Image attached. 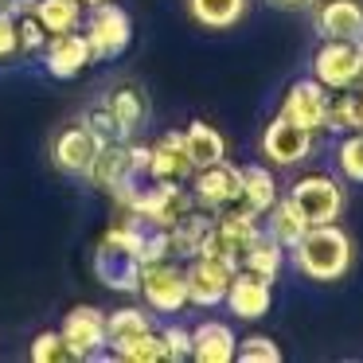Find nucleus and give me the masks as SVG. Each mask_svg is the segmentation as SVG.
Masks as SVG:
<instances>
[{
  "label": "nucleus",
  "mask_w": 363,
  "mask_h": 363,
  "mask_svg": "<svg viewBox=\"0 0 363 363\" xmlns=\"http://www.w3.org/2000/svg\"><path fill=\"white\" fill-rule=\"evenodd\" d=\"M141 235H145V223L129 211H125V219L113 223L102 235V242L94 250V274L106 289L137 293V285H141V258H137Z\"/></svg>",
  "instance_id": "nucleus-1"
},
{
  "label": "nucleus",
  "mask_w": 363,
  "mask_h": 363,
  "mask_svg": "<svg viewBox=\"0 0 363 363\" xmlns=\"http://www.w3.org/2000/svg\"><path fill=\"white\" fill-rule=\"evenodd\" d=\"M297 274H305L308 281H340L352 269V238L340 223H316L308 227L297 242L289 246Z\"/></svg>",
  "instance_id": "nucleus-2"
},
{
  "label": "nucleus",
  "mask_w": 363,
  "mask_h": 363,
  "mask_svg": "<svg viewBox=\"0 0 363 363\" xmlns=\"http://www.w3.org/2000/svg\"><path fill=\"white\" fill-rule=\"evenodd\" d=\"M289 203L301 211V219L308 227H316V223H336L344 215L347 196L340 188V180H332V176H301L289 188Z\"/></svg>",
  "instance_id": "nucleus-3"
},
{
  "label": "nucleus",
  "mask_w": 363,
  "mask_h": 363,
  "mask_svg": "<svg viewBox=\"0 0 363 363\" xmlns=\"http://www.w3.org/2000/svg\"><path fill=\"white\" fill-rule=\"evenodd\" d=\"M82 35H86L90 51H94V63H98V59H118L121 51L129 48V40H133L129 12L121 9V4H113V0H102V4L90 9Z\"/></svg>",
  "instance_id": "nucleus-4"
},
{
  "label": "nucleus",
  "mask_w": 363,
  "mask_h": 363,
  "mask_svg": "<svg viewBox=\"0 0 363 363\" xmlns=\"http://www.w3.org/2000/svg\"><path fill=\"white\" fill-rule=\"evenodd\" d=\"M137 293L145 297V305L152 313H180L188 305V277H184V266L176 258L152 262V266H141V285Z\"/></svg>",
  "instance_id": "nucleus-5"
},
{
  "label": "nucleus",
  "mask_w": 363,
  "mask_h": 363,
  "mask_svg": "<svg viewBox=\"0 0 363 363\" xmlns=\"http://www.w3.org/2000/svg\"><path fill=\"white\" fill-rule=\"evenodd\" d=\"M235 269H238V262H230V258H188V266H184V277H188V305H199V308L223 305Z\"/></svg>",
  "instance_id": "nucleus-6"
},
{
  "label": "nucleus",
  "mask_w": 363,
  "mask_h": 363,
  "mask_svg": "<svg viewBox=\"0 0 363 363\" xmlns=\"http://www.w3.org/2000/svg\"><path fill=\"white\" fill-rule=\"evenodd\" d=\"M313 79L324 90H344L359 82V48L355 40H320L313 55Z\"/></svg>",
  "instance_id": "nucleus-7"
},
{
  "label": "nucleus",
  "mask_w": 363,
  "mask_h": 363,
  "mask_svg": "<svg viewBox=\"0 0 363 363\" xmlns=\"http://www.w3.org/2000/svg\"><path fill=\"white\" fill-rule=\"evenodd\" d=\"M262 157H269V164L277 168H293L301 160L313 157V133L301 129L297 121H289L285 113H277L262 133Z\"/></svg>",
  "instance_id": "nucleus-8"
},
{
  "label": "nucleus",
  "mask_w": 363,
  "mask_h": 363,
  "mask_svg": "<svg viewBox=\"0 0 363 363\" xmlns=\"http://www.w3.org/2000/svg\"><path fill=\"white\" fill-rule=\"evenodd\" d=\"M59 332H63L67 347L74 352V359H102V355H110L106 352V313L102 308H94V305L71 308Z\"/></svg>",
  "instance_id": "nucleus-9"
},
{
  "label": "nucleus",
  "mask_w": 363,
  "mask_h": 363,
  "mask_svg": "<svg viewBox=\"0 0 363 363\" xmlns=\"http://www.w3.org/2000/svg\"><path fill=\"white\" fill-rule=\"evenodd\" d=\"M191 196H196V207L203 211H223V207L238 203V168L227 164V157L215 160V164H203L191 172Z\"/></svg>",
  "instance_id": "nucleus-10"
},
{
  "label": "nucleus",
  "mask_w": 363,
  "mask_h": 363,
  "mask_svg": "<svg viewBox=\"0 0 363 363\" xmlns=\"http://www.w3.org/2000/svg\"><path fill=\"white\" fill-rule=\"evenodd\" d=\"M90 63H94V51H90L82 28L79 32H63V35H48V43H43V67H48L51 79H74Z\"/></svg>",
  "instance_id": "nucleus-11"
},
{
  "label": "nucleus",
  "mask_w": 363,
  "mask_h": 363,
  "mask_svg": "<svg viewBox=\"0 0 363 363\" xmlns=\"http://www.w3.org/2000/svg\"><path fill=\"white\" fill-rule=\"evenodd\" d=\"M86 180L113 196L118 188H125V184H133V180H145V176L137 172L133 160H129V141H106L102 149H98L94 164H90Z\"/></svg>",
  "instance_id": "nucleus-12"
},
{
  "label": "nucleus",
  "mask_w": 363,
  "mask_h": 363,
  "mask_svg": "<svg viewBox=\"0 0 363 363\" xmlns=\"http://www.w3.org/2000/svg\"><path fill=\"white\" fill-rule=\"evenodd\" d=\"M324 110H328V90L316 79H297L289 86V94H285V102H281L285 118L297 121L308 133H320L324 129Z\"/></svg>",
  "instance_id": "nucleus-13"
},
{
  "label": "nucleus",
  "mask_w": 363,
  "mask_h": 363,
  "mask_svg": "<svg viewBox=\"0 0 363 363\" xmlns=\"http://www.w3.org/2000/svg\"><path fill=\"white\" fill-rule=\"evenodd\" d=\"M98 149H102V141H98L94 133H90L86 125H71L63 129V133L55 137V149H51V157H55V168L67 176H86L90 164H94Z\"/></svg>",
  "instance_id": "nucleus-14"
},
{
  "label": "nucleus",
  "mask_w": 363,
  "mask_h": 363,
  "mask_svg": "<svg viewBox=\"0 0 363 363\" xmlns=\"http://www.w3.org/2000/svg\"><path fill=\"white\" fill-rule=\"evenodd\" d=\"M196 164L188 157L184 133H164L157 145H149V180H164V184H188Z\"/></svg>",
  "instance_id": "nucleus-15"
},
{
  "label": "nucleus",
  "mask_w": 363,
  "mask_h": 363,
  "mask_svg": "<svg viewBox=\"0 0 363 363\" xmlns=\"http://www.w3.org/2000/svg\"><path fill=\"white\" fill-rule=\"evenodd\" d=\"M227 308L235 316H242V320H258V316L269 313V301H274V293H269V281L258 274H250V269L238 266L235 277H230L227 285Z\"/></svg>",
  "instance_id": "nucleus-16"
},
{
  "label": "nucleus",
  "mask_w": 363,
  "mask_h": 363,
  "mask_svg": "<svg viewBox=\"0 0 363 363\" xmlns=\"http://www.w3.org/2000/svg\"><path fill=\"white\" fill-rule=\"evenodd\" d=\"M320 40H359L363 35V4L359 0H324L316 9Z\"/></svg>",
  "instance_id": "nucleus-17"
},
{
  "label": "nucleus",
  "mask_w": 363,
  "mask_h": 363,
  "mask_svg": "<svg viewBox=\"0 0 363 363\" xmlns=\"http://www.w3.org/2000/svg\"><path fill=\"white\" fill-rule=\"evenodd\" d=\"M235 347H238V340L230 332V324H223V320H199L191 328V359H199V363H230Z\"/></svg>",
  "instance_id": "nucleus-18"
},
{
  "label": "nucleus",
  "mask_w": 363,
  "mask_h": 363,
  "mask_svg": "<svg viewBox=\"0 0 363 363\" xmlns=\"http://www.w3.org/2000/svg\"><path fill=\"white\" fill-rule=\"evenodd\" d=\"M274 199H277V184H274V172H269V168H262V164L238 168V203L235 207H242V211H250L262 219V215L274 207Z\"/></svg>",
  "instance_id": "nucleus-19"
},
{
  "label": "nucleus",
  "mask_w": 363,
  "mask_h": 363,
  "mask_svg": "<svg viewBox=\"0 0 363 363\" xmlns=\"http://www.w3.org/2000/svg\"><path fill=\"white\" fill-rule=\"evenodd\" d=\"M106 106H110V113H113L118 137L121 141H133L137 129H141L145 118H149V102H145V94L133 90V86H121V90H113V94L106 98Z\"/></svg>",
  "instance_id": "nucleus-20"
},
{
  "label": "nucleus",
  "mask_w": 363,
  "mask_h": 363,
  "mask_svg": "<svg viewBox=\"0 0 363 363\" xmlns=\"http://www.w3.org/2000/svg\"><path fill=\"white\" fill-rule=\"evenodd\" d=\"M238 266L250 269V274H258V277H266V281H274V277L281 274V266H285V246L277 242L274 235L258 230V235L250 238V246L238 254Z\"/></svg>",
  "instance_id": "nucleus-21"
},
{
  "label": "nucleus",
  "mask_w": 363,
  "mask_h": 363,
  "mask_svg": "<svg viewBox=\"0 0 363 363\" xmlns=\"http://www.w3.org/2000/svg\"><path fill=\"white\" fill-rule=\"evenodd\" d=\"M188 12L207 32H227L246 16V0H188Z\"/></svg>",
  "instance_id": "nucleus-22"
},
{
  "label": "nucleus",
  "mask_w": 363,
  "mask_h": 363,
  "mask_svg": "<svg viewBox=\"0 0 363 363\" xmlns=\"http://www.w3.org/2000/svg\"><path fill=\"white\" fill-rule=\"evenodd\" d=\"M32 16L43 24V32H48V35L79 32V28H82V4H79V0H35Z\"/></svg>",
  "instance_id": "nucleus-23"
},
{
  "label": "nucleus",
  "mask_w": 363,
  "mask_h": 363,
  "mask_svg": "<svg viewBox=\"0 0 363 363\" xmlns=\"http://www.w3.org/2000/svg\"><path fill=\"white\" fill-rule=\"evenodd\" d=\"M184 145H188V157H191L196 168L215 164V160L227 157V141H223V133L215 125H207V121H191V125L184 129Z\"/></svg>",
  "instance_id": "nucleus-24"
},
{
  "label": "nucleus",
  "mask_w": 363,
  "mask_h": 363,
  "mask_svg": "<svg viewBox=\"0 0 363 363\" xmlns=\"http://www.w3.org/2000/svg\"><path fill=\"white\" fill-rule=\"evenodd\" d=\"M152 320L145 308H113L110 316H106V352H113L118 344H125V340L141 336V332H149Z\"/></svg>",
  "instance_id": "nucleus-25"
},
{
  "label": "nucleus",
  "mask_w": 363,
  "mask_h": 363,
  "mask_svg": "<svg viewBox=\"0 0 363 363\" xmlns=\"http://www.w3.org/2000/svg\"><path fill=\"white\" fill-rule=\"evenodd\" d=\"M324 129H332V133H352V129H363V121H359V94H355L352 86L336 90V98L328 94Z\"/></svg>",
  "instance_id": "nucleus-26"
},
{
  "label": "nucleus",
  "mask_w": 363,
  "mask_h": 363,
  "mask_svg": "<svg viewBox=\"0 0 363 363\" xmlns=\"http://www.w3.org/2000/svg\"><path fill=\"white\" fill-rule=\"evenodd\" d=\"M266 215H269V227H266V235H274L277 242L285 246V250H289V246H293V242H297V238L308 230V223L301 219V211L289 203V196H285V199H274V207H269Z\"/></svg>",
  "instance_id": "nucleus-27"
},
{
  "label": "nucleus",
  "mask_w": 363,
  "mask_h": 363,
  "mask_svg": "<svg viewBox=\"0 0 363 363\" xmlns=\"http://www.w3.org/2000/svg\"><path fill=\"white\" fill-rule=\"evenodd\" d=\"M113 359H125V363H160L164 359V340H160V332H141V336L125 340V344L113 347Z\"/></svg>",
  "instance_id": "nucleus-28"
},
{
  "label": "nucleus",
  "mask_w": 363,
  "mask_h": 363,
  "mask_svg": "<svg viewBox=\"0 0 363 363\" xmlns=\"http://www.w3.org/2000/svg\"><path fill=\"white\" fill-rule=\"evenodd\" d=\"M32 363H74V352L67 347L63 332H40L32 340Z\"/></svg>",
  "instance_id": "nucleus-29"
},
{
  "label": "nucleus",
  "mask_w": 363,
  "mask_h": 363,
  "mask_svg": "<svg viewBox=\"0 0 363 363\" xmlns=\"http://www.w3.org/2000/svg\"><path fill=\"white\" fill-rule=\"evenodd\" d=\"M336 160H340V172H344L347 180L363 184V129H352V133L340 141Z\"/></svg>",
  "instance_id": "nucleus-30"
},
{
  "label": "nucleus",
  "mask_w": 363,
  "mask_h": 363,
  "mask_svg": "<svg viewBox=\"0 0 363 363\" xmlns=\"http://www.w3.org/2000/svg\"><path fill=\"white\" fill-rule=\"evenodd\" d=\"M235 355L242 363H281V347H277L269 336H246V340H238Z\"/></svg>",
  "instance_id": "nucleus-31"
},
{
  "label": "nucleus",
  "mask_w": 363,
  "mask_h": 363,
  "mask_svg": "<svg viewBox=\"0 0 363 363\" xmlns=\"http://www.w3.org/2000/svg\"><path fill=\"white\" fill-rule=\"evenodd\" d=\"M137 258H141V266H152V262H164V258H172V250H168V230L145 227V235H141V246H137Z\"/></svg>",
  "instance_id": "nucleus-32"
},
{
  "label": "nucleus",
  "mask_w": 363,
  "mask_h": 363,
  "mask_svg": "<svg viewBox=\"0 0 363 363\" xmlns=\"http://www.w3.org/2000/svg\"><path fill=\"white\" fill-rule=\"evenodd\" d=\"M16 40H20V55H32V51H43L48 32L32 12H24V16H16Z\"/></svg>",
  "instance_id": "nucleus-33"
},
{
  "label": "nucleus",
  "mask_w": 363,
  "mask_h": 363,
  "mask_svg": "<svg viewBox=\"0 0 363 363\" xmlns=\"http://www.w3.org/2000/svg\"><path fill=\"white\" fill-rule=\"evenodd\" d=\"M82 125H86L102 145H106V141H121V137H118V125H113V113H110V106H106V102L90 106L86 118H82Z\"/></svg>",
  "instance_id": "nucleus-34"
},
{
  "label": "nucleus",
  "mask_w": 363,
  "mask_h": 363,
  "mask_svg": "<svg viewBox=\"0 0 363 363\" xmlns=\"http://www.w3.org/2000/svg\"><path fill=\"white\" fill-rule=\"evenodd\" d=\"M160 340H164V359H172V363L191 359V328H180V324H168V328L160 332Z\"/></svg>",
  "instance_id": "nucleus-35"
},
{
  "label": "nucleus",
  "mask_w": 363,
  "mask_h": 363,
  "mask_svg": "<svg viewBox=\"0 0 363 363\" xmlns=\"http://www.w3.org/2000/svg\"><path fill=\"white\" fill-rule=\"evenodd\" d=\"M20 55V40H16V16L9 9H0V59Z\"/></svg>",
  "instance_id": "nucleus-36"
},
{
  "label": "nucleus",
  "mask_w": 363,
  "mask_h": 363,
  "mask_svg": "<svg viewBox=\"0 0 363 363\" xmlns=\"http://www.w3.org/2000/svg\"><path fill=\"white\" fill-rule=\"evenodd\" d=\"M277 9H289V12H297V9H313L316 0H274Z\"/></svg>",
  "instance_id": "nucleus-37"
},
{
  "label": "nucleus",
  "mask_w": 363,
  "mask_h": 363,
  "mask_svg": "<svg viewBox=\"0 0 363 363\" xmlns=\"http://www.w3.org/2000/svg\"><path fill=\"white\" fill-rule=\"evenodd\" d=\"M355 48H359V82H363V35L355 40Z\"/></svg>",
  "instance_id": "nucleus-38"
},
{
  "label": "nucleus",
  "mask_w": 363,
  "mask_h": 363,
  "mask_svg": "<svg viewBox=\"0 0 363 363\" xmlns=\"http://www.w3.org/2000/svg\"><path fill=\"white\" fill-rule=\"evenodd\" d=\"M82 9H94V4H102V0H79Z\"/></svg>",
  "instance_id": "nucleus-39"
},
{
  "label": "nucleus",
  "mask_w": 363,
  "mask_h": 363,
  "mask_svg": "<svg viewBox=\"0 0 363 363\" xmlns=\"http://www.w3.org/2000/svg\"><path fill=\"white\" fill-rule=\"evenodd\" d=\"M359 121H363V90H359Z\"/></svg>",
  "instance_id": "nucleus-40"
},
{
  "label": "nucleus",
  "mask_w": 363,
  "mask_h": 363,
  "mask_svg": "<svg viewBox=\"0 0 363 363\" xmlns=\"http://www.w3.org/2000/svg\"><path fill=\"white\" fill-rule=\"evenodd\" d=\"M9 4H12V0H0V9H9Z\"/></svg>",
  "instance_id": "nucleus-41"
}]
</instances>
